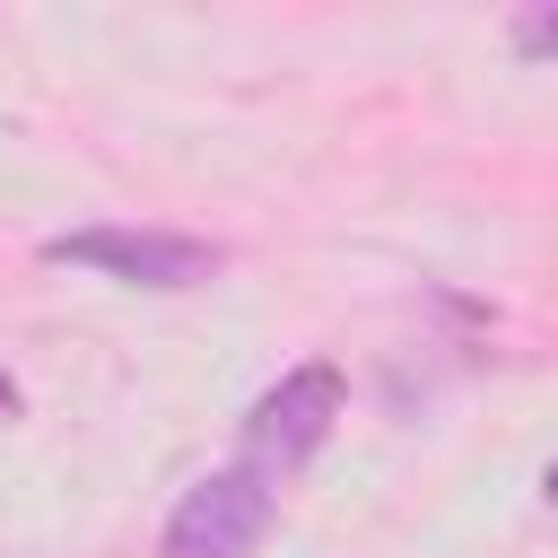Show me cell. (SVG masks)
Here are the masks:
<instances>
[{
	"label": "cell",
	"instance_id": "cell-1",
	"mask_svg": "<svg viewBox=\"0 0 558 558\" xmlns=\"http://www.w3.org/2000/svg\"><path fill=\"white\" fill-rule=\"evenodd\" d=\"M340 366L331 357H305V366H288L253 410H244V462L262 471V480H288L305 453H323V436L340 427Z\"/></svg>",
	"mask_w": 558,
	"mask_h": 558
},
{
	"label": "cell",
	"instance_id": "cell-2",
	"mask_svg": "<svg viewBox=\"0 0 558 558\" xmlns=\"http://www.w3.org/2000/svg\"><path fill=\"white\" fill-rule=\"evenodd\" d=\"M262 532H270V480L253 462H227L174 497L157 558H253Z\"/></svg>",
	"mask_w": 558,
	"mask_h": 558
},
{
	"label": "cell",
	"instance_id": "cell-3",
	"mask_svg": "<svg viewBox=\"0 0 558 558\" xmlns=\"http://www.w3.org/2000/svg\"><path fill=\"white\" fill-rule=\"evenodd\" d=\"M44 262H78V270H105L122 288H201L218 270V244L201 235H166V227H70L44 244Z\"/></svg>",
	"mask_w": 558,
	"mask_h": 558
},
{
	"label": "cell",
	"instance_id": "cell-4",
	"mask_svg": "<svg viewBox=\"0 0 558 558\" xmlns=\"http://www.w3.org/2000/svg\"><path fill=\"white\" fill-rule=\"evenodd\" d=\"M514 52H523V61H558V0L514 9Z\"/></svg>",
	"mask_w": 558,
	"mask_h": 558
},
{
	"label": "cell",
	"instance_id": "cell-5",
	"mask_svg": "<svg viewBox=\"0 0 558 558\" xmlns=\"http://www.w3.org/2000/svg\"><path fill=\"white\" fill-rule=\"evenodd\" d=\"M541 497H549V506H558V462H549V471H541Z\"/></svg>",
	"mask_w": 558,
	"mask_h": 558
},
{
	"label": "cell",
	"instance_id": "cell-6",
	"mask_svg": "<svg viewBox=\"0 0 558 558\" xmlns=\"http://www.w3.org/2000/svg\"><path fill=\"white\" fill-rule=\"evenodd\" d=\"M0 410H17V384H9V375H0Z\"/></svg>",
	"mask_w": 558,
	"mask_h": 558
}]
</instances>
